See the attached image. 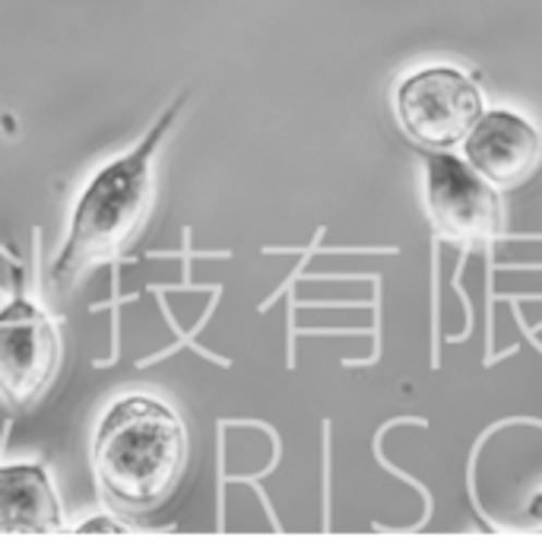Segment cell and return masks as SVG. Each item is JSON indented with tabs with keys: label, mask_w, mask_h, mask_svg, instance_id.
<instances>
[{
	"label": "cell",
	"mask_w": 542,
	"mask_h": 559,
	"mask_svg": "<svg viewBox=\"0 0 542 559\" xmlns=\"http://www.w3.org/2000/svg\"><path fill=\"white\" fill-rule=\"evenodd\" d=\"M80 534H93V531H105V534H124L128 524L124 522H111V519H93V522H83L76 527Z\"/></svg>",
	"instance_id": "8"
},
{
	"label": "cell",
	"mask_w": 542,
	"mask_h": 559,
	"mask_svg": "<svg viewBox=\"0 0 542 559\" xmlns=\"http://www.w3.org/2000/svg\"><path fill=\"white\" fill-rule=\"evenodd\" d=\"M397 118L409 138L450 150L463 143L482 118V93L463 70L425 68L409 73L394 96Z\"/></svg>",
	"instance_id": "4"
},
{
	"label": "cell",
	"mask_w": 542,
	"mask_h": 559,
	"mask_svg": "<svg viewBox=\"0 0 542 559\" xmlns=\"http://www.w3.org/2000/svg\"><path fill=\"white\" fill-rule=\"evenodd\" d=\"M542 153L540 131L505 108L482 111L473 131L463 140V156L482 178H489L495 188L520 185L537 169Z\"/></svg>",
	"instance_id": "6"
},
{
	"label": "cell",
	"mask_w": 542,
	"mask_h": 559,
	"mask_svg": "<svg viewBox=\"0 0 542 559\" xmlns=\"http://www.w3.org/2000/svg\"><path fill=\"white\" fill-rule=\"evenodd\" d=\"M61 334L45 309L16 293L0 309V401L10 411L35 407L61 369Z\"/></svg>",
	"instance_id": "3"
},
{
	"label": "cell",
	"mask_w": 542,
	"mask_h": 559,
	"mask_svg": "<svg viewBox=\"0 0 542 559\" xmlns=\"http://www.w3.org/2000/svg\"><path fill=\"white\" fill-rule=\"evenodd\" d=\"M530 515H533V519L542 524V496L537 499V502H533V506H530Z\"/></svg>",
	"instance_id": "9"
},
{
	"label": "cell",
	"mask_w": 542,
	"mask_h": 559,
	"mask_svg": "<svg viewBox=\"0 0 542 559\" xmlns=\"http://www.w3.org/2000/svg\"><path fill=\"white\" fill-rule=\"evenodd\" d=\"M188 467V429L169 404L128 394L96 426L93 471L105 502L124 515H149L178 489Z\"/></svg>",
	"instance_id": "2"
},
{
	"label": "cell",
	"mask_w": 542,
	"mask_h": 559,
	"mask_svg": "<svg viewBox=\"0 0 542 559\" xmlns=\"http://www.w3.org/2000/svg\"><path fill=\"white\" fill-rule=\"evenodd\" d=\"M425 204L438 236L450 242H485L502 229L498 191L489 178L450 153H432L425 163Z\"/></svg>",
	"instance_id": "5"
},
{
	"label": "cell",
	"mask_w": 542,
	"mask_h": 559,
	"mask_svg": "<svg viewBox=\"0 0 542 559\" xmlns=\"http://www.w3.org/2000/svg\"><path fill=\"white\" fill-rule=\"evenodd\" d=\"M64 509L45 464H0V537L64 534Z\"/></svg>",
	"instance_id": "7"
},
{
	"label": "cell",
	"mask_w": 542,
	"mask_h": 559,
	"mask_svg": "<svg viewBox=\"0 0 542 559\" xmlns=\"http://www.w3.org/2000/svg\"><path fill=\"white\" fill-rule=\"evenodd\" d=\"M181 105L184 96L171 103L128 153L105 163L80 191L48 271L51 289L58 296L73 293L89 271L115 261L149 219L156 198V156L169 140Z\"/></svg>",
	"instance_id": "1"
}]
</instances>
